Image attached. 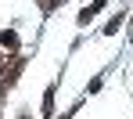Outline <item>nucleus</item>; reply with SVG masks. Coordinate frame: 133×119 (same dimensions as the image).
Masks as SVG:
<instances>
[{
    "label": "nucleus",
    "mask_w": 133,
    "mask_h": 119,
    "mask_svg": "<svg viewBox=\"0 0 133 119\" xmlns=\"http://www.w3.org/2000/svg\"><path fill=\"white\" fill-rule=\"evenodd\" d=\"M0 40H4V43H7V47H18V36H15V33H11V29H7V33H4V36H0Z\"/></svg>",
    "instance_id": "nucleus-3"
},
{
    "label": "nucleus",
    "mask_w": 133,
    "mask_h": 119,
    "mask_svg": "<svg viewBox=\"0 0 133 119\" xmlns=\"http://www.w3.org/2000/svg\"><path fill=\"white\" fill-rule=\"evenodd\" d=\"M50 112H54V87H50L47 97H43V119H50Z\"/></svg>",
    "instance_id": "nucleus-2"
},
{
    "label": "nucleus",
    "mask_w": 133,
    "mask_h": 119,
    "mask_svg": "<svg viewBox=\"0 0 133 119\" xmlns=\"http://www.w3.org/2000/svg\"><path fill=\"white\" fill-rule=\"evenodd\" d=\"M119 22H122V15H115V18H111L108 25H104V33H115V29H119Z\"/></svg>",
    "instance_id": "nucleus-4"
},
{
    "label": "nucleus",
    "mask_w": 133,
    "mask_h": 119,
    "mask_svg": "<svg viewBox=\"0 0 133 119\" xmlns=\"http://www.w3.org/2000/svg\"><path fill=\"white\" fill-rule=\"evenodd\" d=\"M104 4H108V0H94V4H90V7H83V11H79V25H87L90 18H94V15H97V11H101V7H104Z\"/></svg>",
    "instance_id": "nucleus-1"
}]
</instances>
